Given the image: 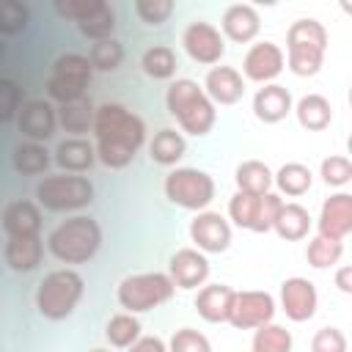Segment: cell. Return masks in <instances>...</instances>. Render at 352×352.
I'll return each mask as SVG.
<instances>
[{
  "label": "cell",
  "instance_id": "23",
  "mask_svg": "<svg viewBox=\"0 0 352 352\" xmlns=\"http://www.w3.org/2000/svg\"><path fill=\"white\" fill-rule=\"evenodd\" d=\"M234 289L226 283H206L201 286L198 297H195V311L201 319L217 324V322H228L231 305H234Z\"/></svg>",
  "mask_w": 352,
  "mask_h": 352
},
{
  "label": "cell",
  "instance_id": "37",
  "mask_svg": "<svg viewBox=\"0 0 352 352\" xmlns=\"http://www.w3.org/2000/svg\"><path fill=\"white\" fill-rule=\"evenodd\" d=\"M77 30L91 38V41H102V38H113V30H116V11L110 3H102L99 11H94L88 19L77 22Z\"/></svg>",
  "mask_w": 352,
  "mask_h": 352
},
{
  "label": "cell",
  "instance_id": "32",
  "mask_svg": "<svg viewBox=\"0 0 352 352\" xmlns=\"http://www.w3.org/2000/svg\"><path fill=\"white\" fill-rule=\"evenodd\" d=\"M176 66H179L176 52L168 44H154L140 55V69L151 80H170L176 74Z\"/></svg>",
  "mask_w": 352,
  "mask_h": 352
},
{
  "label": "cell",
  "instance_id": "24",
  "mask_svg": "<svg viewBox=\"0 0 352 352\" xmlns=\"http://www.w3.org/2000/svg\"><path fill=\"white\" fill-rule=\"evenodd\" d=\"M55 157V165L63 168L66 173H82L88 170L94 162H96V151H94V143L85 140V138H66L55 146L52 151Z\"/></svg>",
  "mask_w": 352,
  "mask_h": 352
},
{
  "label": "cell",
  "instance_id": "10",
  "mask_svg": "<svg viewBox=\"0 0 352 352\" xmlns=\"http://www.w3.org/2000/svg\"><path fill=\"white\" fill-rule=\"evenodd\" d=\"M280 206H283V198L278 192H267V195L234 192L228 201V214L239 228L267 234V231H272V223H275Z\"/></svg>",
  "mask_w": 352,
  "mask_h": 352
},
{
  "label": "cell",
  "instance_id": "17",
  "mask_svg": "<svg viewBox=\"0 0 352 352\" xmlns=\"http://www.w3.org/2000/svg\"><path fill=\"white\" fill-rule=\"evenodd\" d=\"M168 278L179 289H198L209 278V261L195 248H182L168 261Z\"/></svg>",
  "mask_w": 352,
  "mask_h": 352
},
{
  "label": "cell",
  "instance_id": "47",
  "mask_svg": "<svg viewBox=\"0 0 352 352\" xmlns=\"http://www.w3.org/2000/svg\"><path fill=\"white\" fill-rule=\"evenodd\" d=\"M336 286L344 292V294H352V267H341L336 272Z\"/></svg>",
  "mask_w": 352,
  "mask_h": 352
},
{
  "label": "cell",
  "instance_id": "40",
  "mask_svg": "<svg viewBox=\"0 0 352 352\" xmlns=\"http://www.w3.org/2000/svg\"><path fill=\"white\" fill-rule=\"evenodd\" d=\"M22 104H25L22 85L16 80H11V77H0V124L14 121Z\"/></svg>",
  "mask_w": 352,
  "mask_h": 352
},
{
  "label": "cell",
  "instance_id": "35",
  "mask_svg": "<svg viewBox=\"0 0 352 352\" xmlns=\"http://www.w3.org/2000/svg\"><path fill=\"white\" fill-rule=\"evenodd\" d=\"M250 352H292V333L283 324H261L253 333Z\"/></svg>",
  "mask_w": 352,
  "mask_h": 352
},
{
  "label": "cell",
  "instance_id": "2",
  "mask_svg": "<svg viewBox=\"0 0 352 352\" xmlns=\"http://www.w3.org/2000/svg\"><path fill=\"white\" fill-rule=\"evenodd\" d=\"M165 107L168 113L176 118V124L187 132V135H206L212 132L214 121H217V110L212 104V99L204 94V88L190 80V77H182V80H173L165 91Z\"/></svg>",
  "mask_w": 352,
  "mask_h": 352
},
{
  "label": "cell",
  "instance_id": "34",
  "mask_svg": "<svg viewBox=\"0 0 352 352\" xmlns=\"http://www.w3.org/2000/svg\"><path fill=\"white\" fill-rule=\"evenodd\" d=\"M88 63L94 72H116L121 63H124V47L118 38H102V41H94L91 50H88Z\"/></svg>",
  "mask_w": 352,
  "mask_h": 352
},
{
  "label": "cell",
  "instance_id": "33",
  "mask_svg": "<svg viewBox=\"0 0 352 352\" xmlns=\"http://www.w3.org/2000/svg\"><path fill=\"white\" fill-rule=\"evenodd\" d=\"M11 162H14V170L16 173H22V176H38V173H44L50 168L52 157H50V151L41 143L28 140V143H19L14 148Z\"/></svg>",
  "mask_w": 352,
  "mask_h": 352
},
{
  "label": "cell",
  "instance_id": "7",
  "mask_svg": "<svg viewBox=\"0 0 352 352\" xmlns=\"http://www.w3.org/2000/svg\"><path fill=\"white\" fill-rule=\"evenodd\" d=\"M91 77H94V69L88 63L85 55L80 52H63L55 58L52 69H50V77H47V96L58 104H66V102H74V99H82L88 85H91Z\"/></svg>",
  "mask_w": 352,
  "mask_h": 352
},
{
  "label": "cell",
  "instance_id": "46",
  "mask_svg": "<svg viewBox=\"0 0 352 352\" xmlns=\"http://www.w3.org/2000/svg\"><path fill=\"white\" fill-rule=\"evenodd\" d=\"M129 352H168V346H165V341L157 338V336H140V338L129 346Z\"/></svg>",
  "mask_w": 352,
  "mask_h": 352
},
{
  "label": "cell",
  "instance_id": "30",
  "mask_svg": "<svg viewBox=\"0 0 352 352\" xmlns=\"http://www.w3.org/2000/svg\"><path fill=\"white\" fill-rule=\"evenodd\" d=\"M184 151H187L184 135L176 132V129H170V126L160 129V132L151 138V143H148V154H151V160H154L157 165H176V162L184 157Z\"/></svg>",
  "mask_w": 352,
  "mask_h": 352
},
{
  "label": "cell",
  "instance_id": "1",
  "mask_svg": "<svg viewBox=\"0 0 352 352\" xmlns=\"http://www.w3.org/2000/svg\"><path fill=\"white\" fill-rule=\"evenodd\" d=\"M91 132L96 138V143H94L96 160L113 170L126 168L138 157L140 146L146 143L143 118L118 102H104L96 107Z\"/></svg>",
  "mask_w": 352,
  "mask_h": 352
},
{
  "label": "cell",
  "instance_id": "4",
  "mask_svg": "<svg viewBox=\"0 0 352 352\" xmlns=\"http://www.w3.org/2000/svg\"><path fill=\"white\" fill-rule=\"evenodd\" d=\"M327 52V30L319 19H297L286 30V66L297 77H314Z\"/></svg>",
  "mask_w": 352,
  "mask_h": 352
},
{
  "label": "cell",
  "instance_id": "21",
  "mask_svg": "<svg viewBox=\"0 0 352 352\" xmlns=\"http://www.w3.org/2000/svg\"><path fill=\"white\" fill-rule=\"evenodd\" d=\"M220 28H223V33H226L231 41L248 44V41H253V38L258 36L261 19H258V11H256L253 6H248V3H234V6L226 8V14H223V19H220Z\"/></svg>",
  "mask_w": 352,
  "mask_h": 352
},
{
  "label": "cell",
  "instance_id": "43",
  "mask_svg": "<svg viewBox=\"0 0 352 352\" xmlns=\"http://www.w3.org/2000/svg\"><path fill=\"white\" fill-rule=\"evenodd\" d=\"M168 352H212V344L204 333H198L192 327H182L170 336Z\"/></svg>",
  "mask_w": 352,
  "mask_h": 352
},
{
  "label": "cell",
  "instance_id": "12",
  "mask_svg": "<svg viewBox=\"0 0 352 352\" xmlns=\"http://www.w3.org/2000/svg\"><path fill=\"white\" fill-rule=\"evenodd\" d=\"M275 316V297L270 292H236L228 322L239 330H256Z\"/></svg>",
  "mask_w": 352,
  "mask_h": 352
},
{
  "label": "cell",
  "instance_id": "39",
  "mask_svg": "<svg viewBox=\"0 0 352 352\" xmlns=\"http://www.w3.org/2000/svg\"><path fill=\"white\" fill-rule=\"evenodd\" d=\"M30 11L22 0H0V33L3 36H16L28 28Z\"/></svg>",
  "mask_w": 352,
  "mask_h": 352
},
{
  "label": "cell",
  "instance_id": "29",
  "mask_svg": "<svg viewBox=\"0 0 352 352\" xmlns=\"http://www.w3.org/2000/svg\"><path fill=\"white\" fill-rule=\"evenodd\" d=\"M272 228L278 231L280 239H289V242L302 239V236H308V231H311V214H308L305 206H300V204H286V201H283V206H280V212H278Z\"/></svg>",
  "mask_w": 352,
  "mask_h": 352
},
{
  "label": "cell",
  "instance_id": "38",
  "mask_svg": "<svg viewBox=\"0 0 352 352\" xmlns=\"http://www.w3.org/2000/svg\"><path fill=\"white\" fill-rule=\"evenodd\" d=\"M341 256H344V245H341L338 239H327V236H319V234H316L314 239H308L305 258H308L311 267H316V270H327V267L338 264Z\"/></svg>",
  "mask_w": 352,
  "mask_h": 352
},
{
  "label": "cell",
  "instance_id": "3",
  "mask_svg": "<svg viewBox=\"0 0 352 352\" xmlns=\"http://www.w3.org/2000/svg\"><path fill=\"white\" fill-rule=\"evenodd\" d=\"M102 248V228L88 214H74L58 223L47 236V250L63 264H85Z\"/></svg>",
  "mask_w": 352,
  "mask_h": 352
},
{
  "label": "cell",
  "instance_id": "31",
  "mask_svg": "<svg viewBox=\"0 0 352 352\" xmlns=\"http://www.w3.org/2000/svg\"><path fill=\"white\" fill-rule=\"evenodd\" d=\"M272 184L278 187L280 195L300 198V195H305V192L311 190L314 173H311V168L302 165V162H286V165H280L278 173H272Z\"/></svg>",
  "mask_w": 352,
  "mask_h": 352
},
{
  "label": "cell",
  "instance_id": "42",
  "mask_svg": "<svg viewBox=\"0 0 352 352\" xmlns=\"http://www.w3.org/2000/svg\"><path fill=\"white\" fill-rule=\"evenodd\" d=\"M319 176H322V182L327 187H344L352 179V162L344 154H330V157L322 160Z\"/></svg>",
  "mask_w": 352,
  "mask_h": 352
},
{
  "label": "cell",
  "instance_id": "26",
  "mask_svg": "<svg viewBox=\"0 0 352 352\" xmlns=\"http://www.w3.org/2000/svg\"><path fill=\"white\" fill-rule=\"evenodd\" d=\"M55 110H58V126H63V132H69L72 138H82L85 132L94 129L96 107H94V102L88 96L66 102V104H58Z\"/></svg>",
  "mask_w": 352,
  "mask_h": 352
},
{
  "label": "cell",
  "instance_id": "16",
  "mask_svg": "<svg viewBox=\"0 0 352 352\" xmlns=\"http://www.w3.org/2000/svg\"><path fill=\"white\" fill-rule=\"evenodd\" d=\"M316 305H319V294L308 278L294 275V278H286L280 283V308L292 322L311 319L316 314Z\"/></svg>",
  "mask_w": 352,
  "mask_h": 352
},
{
  "label": "cell",
  "instance_id": "15",
  "mask_svg": "<svg viewBox=\"0 0 352 352\" xmlns=\"http://www.w3.org/2000/svg\"><path fill=\"white\" fill-rule=\"evenodd\" d=\"M286 66V58H283V50L275 44V41H256L245 58H242V72L248 80L253 82H272Z\"/></svg>",
  "mask_w": 352,
  "mask_h": 352
},
{
  "label": "cell",
  "instance_id": "48",
  "mask_svg": "<svg viewBox=\"0 0 352 352\" xmlns=\"http://www.w3.org/2000/svg\"><path fill=\"white\" fill-rule=\"evenodd\" d=\"M3 52H6V47H3V41H0V58H3Z\"/></svg>",
  "mask_w": 352,
  "mask_h": 352
},
{
  "label": "cell",
  "instance_id": "22",
  "mask_svg": "<svg viewBox=\"0 0 352 352\" xmlns=\"http://www.w3.org/2000/svg\"><path fill=\"white\" fill-rule=\"evenodd\" d=\"M6 236H38L41 234V209L33 201H11L3 209Z\"/></svg>",
  "mask_w": 352,
  "mask_h": 352
},
{
  "label": "cell",
  "instance_id": "6",
  "mask_svg": "<svg viewBox=\"0 0 352 352\" xmlns=\"http://www.w3.org/2000/svg\"><path fill=\"white\" fill-rule=\"evenodd\" d=\"M36 198L50 212H77L94 204V184L88 176L77 173L44 176L36 187Z\"/></svg>",
  "mask_w": 352,
  "mask_h": 352
},
{
  "label": "cell",
  "instance_id": "27",
  "mask_svg": "<svg viewBox=\"0 0 352 352\" xmlns=\"http://www.w3.org/2000/svg\"><path fill=\"white\" fill-rule=\"evenodd\" d=\"M292 110L297 113L300 126L308 129V132H322V129H327L330 121H333V104H330V99H324L322 94H308V96H302Z\"/></svg>",
  "mask_w": 352,
  "mask_h": 352
},
{
  "label": "cell",
  "instance_id": "11",
  "mask_svg": "<svg viewBox=\"0 0 352 352\" xmlns=\"http://www.w3.org/2000/svg\"><path fill=\"white\" fill-rule=\"evenodd\" d=\"M182 44H184V52L195 63H204V66H214L226 55V38H223V33L212 22H204V19H195V22H190L184 28Z\"/></svg>",
  "mask_w": 352,
  "mask_h": 352
},
{
  "label": "cell",
  "instance_id": "19",
  "mask_svg": "<svg viewBox=\"0 0 352 352\" xmlns=\"http://www.w3.org/2000/svg\"><path fill=\"white\" fill-rule=\"evenodd\" d=\"M201 88L212 104H234L245 94V80L234 66H212Z\"/></svg>",
  "mask_w": 352,
  "mask_h": 352
},
{
  "label": "cell",
  "instance_id": "36",
  "mask_svg": "<svg viewBox=\"0 0 352 352\" xmlns=\"http://www.w3.org/2000/svg\"><path fill=\"white\" fill-rule=\"evenodd\" d=\"M104 336H107V341H110L113 346L129 349V346L140 338V322L135 319V314L121 311V314L110 316V322H107V327H104Z\"/></svg>",
  "mask_w": 352,
  "mask_h": 352
},
{
  "label": "cell",
  "instance_id": "5",
  "mask_svg": "<svg viewBox=\"0 0 352 352\" xmlns=\"http://www.w3.org/2000/svg\"><path fill=\"white\" fill-rule=\"evenodd\" d=\"M85 280L74 270H52L36 289V308L44 319H66L82 300Z\"/></svg>",
  "mask_w": 352,
  "mask_h": 352
},
{
  "label": "cell",
  "instance_id": "18",
  "mask_svg": "<svg viewBox=\"0 0 352 352\" xmlns=\"http://www.w3.org/2000/svg\"><path fill=\"white\" fill-rule=\"evenodd\" d=\"M316 231L319 236L344 242V236L352 231V195L349 192H336L322 204Z\"/></svg>",
  "mask_w": 352,
  "mask_h": 352
},
{
  "label": "cell",
  "instance_id": "44",
  "mask_svg": "<svg viewBox=\"0 0 352 352\" xmlns=\"http://www.w3.org/2000/svg\"><path fill=\"white\" fill-rule=\"evenodd\" d=\"M104 0H55V14L63 19H72L74 25L88 19L94 11H99Z\"/></svg>",
  "mask_w": 352,
  "mask_h": 352
},
{
  "label": "cell",
  "instance_id": "9",
  "mask_svg": "<svg viewBox=\"0 0 352 352\" xmlns=\"http://www.w3.org/2000/svg\"><path fill=\"white\" fill-rule=\"evenodd\" d=\"M165 198L182 209L204 212L214 198V179L198 168H176L165 176Z\"/></svg>",
  "mask_w": 352,
  "mask_h": 352
},
{
  "label": "cell",
  "instance_id": "49",
  "mask_svg": "<svg viewBox=\"0 0 352 352\" xmlns=\"http://www.w3.org/2000/svg\"><path fill=\"white\" fill-rule=\"evenodd\" d=\"M91 352H110V349H91Z\"/></svg>",
  "mask_w": 352,
  "mask_h": 352
},
{
  "label": "cell",
  "instance_id": "41",
  "mask_svg": "<svg viewBox=\"0 0 352 352\" xmlns=\"http://www.w3.org/2000/svg\"><path fill=\"white\" fill-rule=\"evenodd\" d=\"M135 14L143 25H151V28H160L162 22L170 19V14L176 11L173 0H135Z\"/></svg>",
  "mask_w": 352,
  "mask_h": 352
},
{
  "label": "cell",
  "instance_id": "14",
  "mask_svg": "<svg viewBox=\"0 0 352 352\" xmlns=\"http://www.w3.org/2000/svg\"><path fill=\"white\" fill-rule=\"evenodd\" d=\"M16 126L28 140L44 143L58 129V110L47 99H25V104L16 113Z\"/></svg>",
  "mask_w": 352,
  "mask_h": 352
},
{
  "label": "cell",
  "instance_id": "45",
  "mask_svg": "<svg viewBox=\"0 0 352 352\" xmlns=\"http://www.w3.org/2000/svg\"><path fill=\"white\" fill-rule=\"evenodd\" d=\"M311 352H346V336L338 327H319L311 338Z\"/></svg>",
  "mask_w": 352,
  "mask_h": 352
},
{
  "label": "cell",
  "instance_id": "13",
  "mask_svg": "<svg viewBox=\"0 0 352 352\" xmlns=\"http://www.w3.org/2000/svg\"><path fill=\"white\" fill-rule=\"evenodd\" d=\"M190 239L201 253H223L231 245V223L220 212H198L190 220Z\"/></svg>",
  "mask_w": 352,
  "mask_h": 352
},
{
  "label": "cell",
  "instance_id": "8",
  "mask_svg": "<svg viewBox=\"0 0 352 352\" xmlns=\"http://www.w3.org/2000/svg\"><path fill=\"white\" fill-rule=\"evenodd\" d=\"M176 286L165 272H138L118 283V302L126 308V314H143L151 311L173 297Z\"/></svg>",
  "mask_w": 352,
  "mask_h": 352
},
{
  "label": "cell",
  "instance_id": "28",
  "mask_svg": "<svg viewBox=\"0 0 352 352\" xmlns=\"http://www.w3.org/2000/svg\"><path fill=\"white\" fill-rule=\"evenodd\" d=\"M234 182H236V192H245V195H267V192H272V170L258 160L239 162L236 173H234Z\"/></svg>",
  "mask_w": 352,
  "mask_h": 352
},
{
  "label": "cell",
  "instance_id": "20",
  "mask_svg": "<svg viewBox=\"0 0 352 352\" xmlns=\"http://www.w3.org/2000/svg\"><path fill=\"white\" fill-rule=\"evenodd\" d=\"M294 107V99L289 94V88L278 85V82H267L264 88L256 91L253 96V116L264 124H278L283 121Z\"/></svg>",
  "mask_w": 352,
  "mask_h": 352
},
{
  "label": "cell",
  "instance_id": "25",
  "mask_svg": "<svg viewBox=\"0 0 352 352\" xmlns=\"http://www.w3.org/2000/svg\"><path fill=\"white\" fill-rule=\"evenodd\" d=\"M44 258V242L38 236H8L6 242V264L14 272H33Z\"/></svg>",
  "mask_w": 352,
  "mask_h": 352
}]
</instances>
